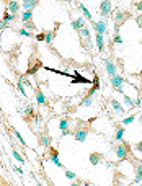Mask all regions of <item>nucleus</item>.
Returning a JSON list of instances; mask_svg holds the SVG:
<instances>
[{"label":"nucleus","instance_id":"nucleus-1","mask_svg":"<svg viewBox=\"0 0 142 186\" xmlns=\"http://www.w3.org/2000/svg\"><path fill=\"white\" fill-rule=\"evenodd\" d=\"M111 85H113V88L114 90H118V93H124V90H123V85L126 83V80L123 79L121 75H118V74H114V75H111Z\"/></svg>","mask_w":142,"mask_h":186},{"label":"nucleus","instance_id":"nucleus-2","mask_svg":"<svg viewBox=\"0 0 142 186\" xmlns=\"http://www.w3.org/2000/svg\"><path fill=\"white\" fill-rule=\"evenodd\" d=\"M127 149H129L127 142L118 144V147H116V155H118V158H119V160H126V157H127Z\"/></svg>","mask_w":142,"mask_h":186},{"label":"nucleus","instance_id":"nucleus-3","mask_svg":"<svg viewBox=\"0 0 142 186\" xmlns=\"http://www.w3.org/2000/svg\"><path fill=\"white\" fill-rule=\"evenodd\" d=\"M111 13V2L109 0H103L100 5V15L101 17H108Z\"/></svg>","mask_w":142,"mask_h":186},{"label":"nucleus","instance_id":"nucleus-4","mask_svg":"<svg viewBox=\"0 0 142 186\" xmlns=\"http://www.w3.org/2000/svg\"><path fill=\"white\" fill-rule=\"evenodd\" d=\"M124 20H126V13L124 12H118L116 13V18H114V25H116V31L119 28H121V25L124 23Z\"/></svg>","mask_w":142,"mask_h":186},{"label":"nucleus","instance_id":"nucleus-5","mask_svg":"<svg viewBox=\"0 0 142 186\" xmlns=\"http://www.w3.org/2000/svg\"><path fill=\"white\" fill-rule=\"evenodd\" d=\"M72 28L75 31H80L82 28H85V18H79V20H72Z\"/></svg>","mask_w":142,"mask_h":186},{"label":"nucleus","instance_id":"nucleus-6","mask_svg":"<svg viewBox=\"0 0 142 186\" xmlns=\"http://www.w3.org/2000/svg\"><path fill=\"white\" fill-rule=\"evenodd\" d=\"M96 47H98V51L100 52H103L104 51V34H100V33H96Z\"/></svg>","mask_w":142,"mask_h":186},{"label":"nucleus","instance_id":"nucleus-7","mask_svg":"<svg viewBox=\"0 0 142 186\" xmlns=\"http://www.w3.org/2000/svg\"><path fill=\"white\" fill-rule=\"evenodd\" d=\"M104 69H106V72H108V75H109V77L116 74V65H114V64H113L111 61H108V59L104 61Z\"/></svg>","mask_w":142,"mask_h":186},{"label":"nucleus","instance_id":"nucleus-8","mask_svg":"<svg viewBox=\"0 0 142 186\" xmlns=\"http://www.w3.org/2000/svg\"><path fill=\"white\" fill-rule=\"evenodd\" d=\"M95 31H96V33H100V34H104V33H106V23H104L103 20L96 21V23H95Z\"/></svg>","mask_w":142,"mask_h":186},{"label":"nucleus","instance_id":"nucleus-9","mask_svg":"<svg viewBox=\"0 0 142 186\" xmlns=\"http://www.w3.org/2000/svg\"><path fill=\"white\" fill-rule=\"evenodd\" d=\"M72 83H90V80L79 75V72H74V79H72Z\"/></svg>","mask_w":142,"mask_h":186},{"label":"nucleus","instance_id":"nucleus-10","mask_svg":"<svg viewBox=\"0 0 142 186\" xmlns=\"http://www.w3.org/2000/svg\"><path fill=\"white\" fill-rule=\"evenodd\" d=\"M18 8H20V5H18L17 0H8V12L10 13H13V15H15V13L18 12Z\"/></svg>","mask_w":142,"mask_h":186},{"label":"nucleus","instance_id":"nucleus-11","mask_svg":"<svg viewBox=\"0 0 142 186\" xmlns=\"http://www.w3.org/2000/svg\"><path fill=\"white\" fill-rule=\"evenodd\" d=\"M75 139L79 142H85L87 141V131H85V129H79L75 132Z\"/></svg>","mask_w":142,"mask_h":186},{"label":"nucleus","instance_id":"nucleus-12","mask_svg":"<svg viewBox=\"0 0 142 186\" xmlns=\"http://www.w3.org/2000/svg\"><path fill=\"white\" fill-rule=\"evenodd\" d=\"M38 5V0H23V8L25 10H31Z\"/></svg>","mask_w":142,"mask_h":186},{"label":"nucleus","instance_id":"nucleus-13","mask_svg":"<svg viewBox=\"0 0 142 186\" xmlns=\"http://www.w3.org/2000/svg\"><path fill=\"white\" fill-rule=\"evenodd\" d=\"M59 127H61V131H62V136H67V134H69V131H67V129H69V121L62 119L61 123H59Z\"/></svg>","mask_w":142,"mask_h":186},{"label":"nucleus","instance_id":"nucleus-14","mask_svg":"<svg viewBox=\"0 0 142 186\" xmlns=\"http://www.w3.org/2000/svg\"><path fill=\"white\" fill-rule=\"evenodd\" d=\"M79 7H80V10H82V13H84V17L87 18V20L93 21V20H92V13H90V10H88L87 7H85V5H82V3H80Z\"/></svg>","mask_w":142,"mask_h":186},{"label":"nucleus","instance_id":"nucleus-15","mask_svg":"<svg viewBox=\"0 0 142 186\" xmlns=\"http://www.w3.org/2000/svg\"><path fill=\"white\" fill-rule=\"evenodd\" d=\"M111 104H113L114 111H118V113H119V114H123V113H124V108L121 106V103H119L118 100H113V101H111Z\"/></svg>","mask_w":142,"mask_h":186},{"label":"nucleus","instance_id":"nucleus-16","mask_svg":"<svg viewBox=\"0 0 142 186\" xmlns=\"http://www.w3.org/2000/svg\"><path fill=\"white\" fill-rule=\"evenodd\" d=\"M134 181H136V183H141L142 181V163L136 166V180H134Z\"/></svg>","mask_w":142,"mask_h":186},{"label":"nucleus","instance_id":"nucleus-17","mask_svg":"<svg viewBox=\"0 0 142 186\" xmlns=\"http://www.w3.org/2000/svg\"><path fill=\"white\" fill-rule=\"evenodd\" d=\"M100 153L98 152H93V153H90V162H92L93 165H98V163H100Z\"/></svg>","mask_w":142,"mask_h":186},{"label":"nucleus","instance_id":"nucleus-18","mask_svg":"<svg viewBox=\"0 0 142 186\" xmlns=\"http://www.w3.org/2000/svg\"><path fill=\"white\" fill-rule=\"evenodd\" d=\"M31 18H33V12L31 10H25V13L21 15V20L23 21H29Z\"/></svg>","mask_w":142,"mask_h":186},{"label":"nucleus","instance_id":"nucleus-19","mask_svg":"<svg viewBox=\"0 0 142 186\" xmlns=\"http://www.w3.org/2000/svg\"><path fill=\"white\" fill-rule=\"evenodd\" d=\"M80 104H82V106H92L93 104V96H85Z\"/></svg>","mask_w":142,"mask_h":186},{"label":"nucleus","instance_id":"nucleus-20","mask_svg":"<svg viewBox=\"0 0 142 186\" xmlns=\"http://www.w3.org/2000/svg\"><path fill=\"white\" fill-rule=\"evenodd\" d=\"M36 103L38 104L46 103V98H44V95H42V91H38V93H36Z\"/></svg>","mask_w":142,"mask_h":186},{"label":"nucleus","instance_id":"nucleus-21","mask_svg":"<svg viewBox=\"0 0 142 186\" xmlns=\"http://www.w3.org/2000/svg\"><path fill=\"white\" fill-rule=\"evenodd\" d=\"M123 136H124V129L119 127V129L116 131V136H114V139H116V141L119 142V141H123Z\"/></svg>","mask_w":142,"mask_h":186},{"label":"nucleus","instance_id":"nucleus-22","mask_svg":"<svg viewBox=\"0 0 142 186\" xmlns=\"http://www.w3.org/2000/svg\"><path fill=\"white\" fill-rule=\"evenodd\" d=\"M52 39H54V33H52V31H46V33H44V41L51 42Z\"/></svg>","mask_w":142,"mask_h":186},{"label":"nucleus","instance_id":"nucleus-23","mask_svg":"<svg viewBox=\"0 0 142 186\" xmlns=\"http://www.w3.org/2000/svg\"><path fill=\"white\" fill-rule=\"evenodd\" d=\"M123 100H124V104H127V106H134V100H131V96H127V95L123 93Z\"/></svg>","mask_w":142,"mask_h":186},{"label":"nucleus","instance_id":"nucleus-24","mask_svg":"<svg viewBox=\"0 0 142 186\" xmlns=\"http://www.w3.org/2000/svg\"><path fill=\"white\" fill-rule=\"evenodd\" d=\"M13 18H15V15H13V13H10V12H7L3 15V21L5 23H10V21H13Z\"/></svg>","mask_w":142,"mask_h":186},{"label":"nucleus","instance_id":"nucleus-25","mask_svg":"<svg viewBox=\"0 0 142 186\" xmlns=\"http://www.w3.org/2000/svg\"><path fill=\"white\" fill-rule=\"evenodd\" d=\"M51 162L54 163L56 166H62V163H61V160L57 158V153H54V155H51Z\"/></svg>","mask_w":142,"mask_h":186},{"label":"nucleus","instance_id":"nucleus-26","mask_svg":"<svg viewBox=\"0 0 142 186\" xmlns=\"http://www.w3.org/2000/svg\"><path fill=\"white\" fill-rule=\"evenodd\" d=\"M80 33H82V36H84L85 39H90V29H88L87 26H85V28H82V29H80Z\"/></svg>","mask_w":142,"mask_h":186},{"label":"nucleus","instance_id":"nucleus-27","mask_svg":"<svg viewBox=\"0 0 142 186\" xmlns=\"http://www.w3.org/2000/svg\"><path fill=\"white\" fill-rule=\"evenodd\" d=\"M13 134H15V136H17V139H18V141H20V144L23 145V147H26V142L23 141V137H21V134L18 132V131H15V129H13Z\"/></svg>","mask_w":142,"mask_h":186},{"label":"nucleus","instance_id":"nucleus-28","mask_svg":"<svg viewBox=\"0 0 142 186\" xmlns=\"http://www.w3.org/2000/svg\"><path fill=\"white\" fill-rule=\"evenodd\" d=\"M134 119H136V116L131 114L129 118H124V119H123V124H124V126H127V124H132V123H134Z\"/></svg>","mask_w":142,"mask_h":186},{"label":"nucleus","instance_id":"nucleus-29","mask_svg":"<svg viewBox=\"0 0 142 186\" xmlns=\"http://www.w3.org/2000/svg\"><path fill=\"white\" fill-rule=\"evenodd\" d=\"M13 157L17 158V160L20 162V163H25V158L21 157V155H20V153H18V152H17V150H13Z\"/></svg>","mask_w":142,"mask_h":186},{"label":"nucleus","instance_id":"nucleus-30","mask_svg":"<svg viewBox=\"0 0 142 186\" xmlns=\"http://www.w3.org/2000/svg\"><path fill=\"white\" fill-rule=\"evenodd\" d=\"M18 33H20V34H21V36H26V38H31V33H29V31H28V29H26V28H21V29H20V31H18Z\"/></svg>","mask_w":142,"mask_h":186},{"label":"nucleus","instance_id":"nucleus-31","mask_svg":"<svg viewBox=\"0 0 142 186\" xmlns=\"http://www.w3.org/2000/svg\"><path fill=\"white\" fill-rule=\"evenodd\" d=\"M41 144H42V145H49V144H51V139H49L47 136H42V137H41Z\"/></svg>","mask_w":142,"mask_h":186},{"label":"nucleus","instance_id":"nucleus-32","mask_svg":"<svg viewBox=\"0 0 142 186\" xmlns=\"http://www.w3.org/2000/svg\"><path fill=\"white\" fill-rule=\"evenodd\" d=\"M93 88H95L96 91L100 90V80H98V77H95V79H93Z\"/></svg>","mask_w":142,"mask_h":186},{"label":"nucleus","instance_id":"nucleus-33","mask_svg":"<svg viewBox=\"0 0 142 186\" xmlns=\"http://www.w3.org/2000/svg\"><path fill=\"white\" fill-rule=\"evenodd\" d=\"M65 176L69 178V180H75V173H72V171H69V170H65Z\"/></svg>","mask_w":142,"mask_h":186},{"label":"nucleus","instance_id":"nucleus-34","mask_svg":"<svg viewBox=\"0 0 142 186\" xmlns=\"http://www.w3.org/2000/svg\"><path fill=\"white\" fill-rule=\"evenodd\" d=\"M17 87H18V90L21 91V95H26V91H25V87H23V83H21V82H18V85H17Z\"/></svg>","mask_w":142,"mask_h":186},{"label":"nucleus","instance_id":"nucleus-35","mask_svg":"<svg viewBox=\"0 0 142 186\" xmlns=\"http://www.w3.org/2000/svg\"><path fill=\"white\" fill-rule=\"evenodd\" d=\"M114 42H116V44H123V38L119 36V33H118L116 36H114Z\"/></svg>","mask_w":142,"mask_h":186},{"label":"nucleus","instance_id":"nucleus-36","mask_svg":"<svg viewBox=\"0 0 142 186\" xmlns=\"http://www.w3.org/2000/svg\"><path fill=\"white\" fill-rule=\"evenodd\" d=\"M25 26H26L28 29H34V28H36V26H34L33 23H31V20H29V21H25Z\"/></svg>","mask_w":142,"mask_h":186},{"label":"nucleus","instance_id":"nucleus-37","mask_svg":"<svg viewBox=\"0 0 142 186\" xmlns=\"http://www.w3.org/2000/svg\"><path fill=\"white\" fill-rule=\"evenodd\" d=\"M134 106H136V108L142 106V100H141V98H137V100H134Z\"/></svg>","mask_w":142,"mask_h":186},{"label":"nucleus","instance_id":"nucleus-38","mask_svg":"<svg viewBox=\"0 0 142 186\" xmlns=\"http://www.w3.org/2000/svg\"><path fill=\"white\" fill-rule=\"evenodd\" d=\"M136 21H137V25H139V26H141V28H142V13H141V15H139L137 18H136Z\"/></svg>","mask_w":142,"mask_h":186},{"label":"nucleus","instance_id":"nucleus-39","mask_svg":"<svg viewBox=\"0 0 142 186\" xmlns=\"http://www.w3.org/2000/svg\"><path fill=\"white\" fill-rule=\"evenodd\" d=\"M25 113H26V114H31V113H33V108H31V106L28 104V106L25 108Z\"/></svg>","mask_w":142,"mask_h":186},{"label":"nucleus","instance_id":"nucleus-40","mask_svg":"<svg viewBox=\"0 0 142 186\" xmlns=\"http://www.w3.org/2000/svg\"><path fill=\"white\" fill-rule=\"evenodd\" d=\"M136 149H137L139 152H142V141H141V142H137V145H136Z\"/></svg>","mask_w":142,"mask_h":186},{"label":"nucleus","instance_id":"nucleus-41","mask_svg":"<svg viewBox=\"0 0 142 186\" xmlns=\"http://www.w3.org/2000/svg\"><path fill=\"white\" fill-rule=\"evenodd\" d=\"M136 8H137L139 12H142V0H141V2H139L137 5H136Z\"/></svg>","mask_w":142,"mask_h":186},{"label":"nucleus","instance_id":"nucleus-42","mask_svg":"<svg viewBox=\"0 0 142 186\" xmlns=\"http://www.w3.org/2000/svg\"><path fill=\"white\" fill-rule=\"evenodd\" d=\"M13 170H15V171H17V173H20V175L23 173V170H21L20 166H15V168H13Z\"/></svg>","mask_w":142,"mask_h":186},{"label":"nucleus","instance_id":"nucleus-43","mask_svg":"<svg viewBox=\"0 0 142 186\" xmlns=\"http://www.w3.org/2000/svg\"><path fill=\"white\" fill-rule=\"evenodd\" d=\"M5 26H7V23H5V21H3V20H2V21H0V29H3V28H5Z\"/></svg>","mask_w":142,"mask_h":186},{"label":"nucleus","instance_id":"nucleus-44","mask_svg":"<svg viewBox=\"0 0 142 186\" xmlns=\"http://www.w3.org/2000/svg\"><path fill=\"white\" fill-rule=\"evenodd\" d=\"M141 123H142V113H141Z\"/></svg>","mask_w":142,"mask_h":186},{"label":"nucleus","instance_id":"nucleus-45","mask_svg":"<svg viewBox=\"0 0 142 186\" xmlns=\"http://www.w3.org/2000/svg\"><path fill=\"white\" fill-rule=\"evenodd\" d=\"M141 100H142V98H141Z\"/></svg>","mask_w":142,"mask_h":186}]
</instances>
